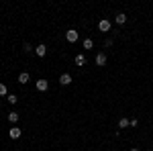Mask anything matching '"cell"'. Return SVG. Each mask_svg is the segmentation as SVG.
Wrapping results in <instances>:
<instances>
[{
	"mask_svg": "<svg viewBox=\"0 0 153 151\" xmlns=\"http://www.w3.org/2000/svg\"><path fill=\"white\" fill-rule=\"evenodd\" d=\"M131 151H141V149H139V147H133V149H131Z\"/></svg>",
	"mask_w": 153,
	"mask_h": 151,
	"instance_id": "ac0fdd59",
	"label": "cell"
},
{
	"mask_svg": "<svg viewBox=\"0 0 153 151\" xmlns=\"http://www.w3.org/2000/svg\"><path fill=\"white\" fill-rule=\"evenodd\" d=\"M29 80H31V76H29V71H21L19 74V84H29Z\"/></svg>",
	"mask_w": 153,
	"mask_h": 151,
	"instance_id": "52a82bcc",
	"label": "cell"
},
{
	"mask_svg": "<svg viewBox=\"0 0 153 151\" xmlns=\"http://www.w3.org/2000/svg\"><path fill=\"white\" fill-rule=\"evenodd\" d=\"M94 61H96V65H100V68H104V65H106V55H104V53H98Z\"/></svg>",
	"mask_w": 153,
	"mask_h": 151,
	"instance_id": "ba28073f",
	"label": "cell"
},
{
	"mask_svg": "<svg viewBox=\"0 0 153 151\" xmlns=\"http://www.w3.org/2000/svg\"><path fill=\"white\" fill-rule=\"evenodd\" d=\"M82 47L84 49H92V47H94V41H92L90 37H86V39L82 41Z\"/></svg>",
	"mask_w": 153,
	"mask_h": 151,
	"instance_id": "30bf717a",
	"label": "cell"
},
{
	"mask_svg": "<svg viewBox=\"0 0 153 151\" xmlns=\"http://www.w3.org/2000/svg\"><path fill=\"white\" fill-rule=\"evenodd\" d=\"M104 47H112V39H106V41H104Z\"/></svg>",
	"mask_w": 153,
	"mask_h": 151,
	"instance_id": "e0dca14e",
	"label": "cell"
},
{
	"mask_svg": "<svg viewBox=\"0 0 153 151\" xmlns=\"http://www.w3.org/2000/svg\"><path fill=\"white\" fill-rule=\"evenodd\" d=\"M6 100H8L10 104H16V102H19V96H16V94H8V96H6Z\"/></svg>",
	"mask_w": 153,
	"mask_h": 151,
	"instance_id": "5bb4252c",
	"label": "cell"
},
{
	"mask_svg": "<svg viewBox=\"0 0 153 151\" xmlns=\"http://www.w3.org/2000/svg\"><path fill=\"white\" fill-rule=\"evenodd\" d=\"M114 23L117 25H125L127 23V14H125V12H118L117 16H114Z\"/></svg>",
	"mask_w": 153,
	"mask_h": 151,
	"instance_id": "9c48e42d",
	"label": "cell"
},
{
	"mask_svg": "<svg viewBox=\"0 0 153 151\" xmlns=\"http://www.w3.org/2000/svg\"><path fill=\"white\" fill-rule=\"evenodd\" d=\"M129 125H131V121H129V118H125V116L118 121V129H127Z\"/></svg>",
	"mask_w": 153,
	"mask_h": 151,
	"instance_id": "7c38bea8",
	"label": "cell"
},
{
	"mask_svg": "<svg viewBox=\"0 0 153 151\" xmlns=\"http://www.w3.org/2000/svg\"><path fill=\"white\" fill-rule=\"evenodd\" d=\"M0 96H8V88H6V84H2V82H0Z\"/></svg>",
	"mask_w": 153,
	"mask_h": 151,
	"instance_id": "9a60e30c",
	"label": "cell"
},
{
	"mask_svg": "<svg viewBox=\"0 0 153 151\" xmlns=\"http://www.w3.org/2000/svg\"><path fill=\"white\" fill-rule=\"evenodd\" d=\"M74 61H76V65H86V57H84L82 53H80V55H76Z\"/></svg>",
	"mask_w": 153,
	"mask_h": 151,
	"instance_id": "4fadbf2b",
	"label": "cell"
},
{
	"mask_svg": "<svg viewBox=\"0 0 153 151\" xmlns=\"http://www.w3.org/2000/svg\"><path fill=\"white\" fill-rule=\"evenodd\" d=\"M23 135V129H19V127H10V131H8V137L10 139H19Z\"/></svg>",
	"mask_w": 153,
	"mask_h": 151,
	"instance_id": "277c9868",
	"label": "cell"
},
{
	"mask_svg": "<svg viewBox=\"0 0 153 151\" xmlns=\"http://www.w3.org/2000/svg\"><path fill=\"white\" fill-rule=\"evenodd\" d=\"M59 84H61V86H70L71 84V74H68V71L61 74V76H59Z\"/></svg>",
	"mask_w": 153,
	"mask_h": 151,
	"instance_id": "5b68a950",
	"label": "cell"
},
{
	"mask_svg": "<svg viewBox=\"0 0 153 151\" xmlns=\"http://www.w3.org/2000/svg\"><path fill=\"white\" fill-rule=\"evenodd\" d=\"M110 27H112V23H110V21H106V19H102V21L98 23V29H100L102 33H108V31H110Z\"/></svg>",
	"mask_w": 153,
	"mask_h": 151,
	"instance_id": "3957f363",
	"label": "cell"
},
{
	"mask_svg": "<svg viewBox=\"0 0 153 151\" xmlns=\"http://www.w3.org/2000/svg\"><path fill=\"white\" fill-rule=\"evenodd\" d=\"M35 88H37V92H47V90H49V82L47 80H37L35 82Z\"/></svg>",
	"mask_w": 153,
	"mask_h": 151,
	"instance_id": "6da1fadb",
	"label": "cell"
},
{
	"mask_svg": "<svg viewBox=\"0 0 153 151\" xmlns=\"http://www.w3.org/2000/svg\"><path fill=\"white\" fill-rule=\"evenodd\" d=\"M65 39H68V41H70V43H76V41H78V39H80V33H78V31H76V29H70V31H68V33H65Z\"/></svg>",
	"mask_w": 153,
	"mask_h": 151,
	"instance_id": "7a4b0ae2",
	"label": "cell"
},
{
	"mask_svg": "<svg viewBox=\"0 0 153 151\" xmlns=\"http://www.w3.org/2000/svg\"><path fill=\"white\" fill-rule=\"evenodd\" d=\"M19 118H21V116H19V112H14V110H12V112H8V121H10L12 125H14V123H19Z\"/></svg>",
	"mask_w": 153,
	"mask_h": 151,
	"instance_id": "8fae6325",
	"label": "cell"
},
{
	"mask_svg": "<svg viewBox=\"0 0 153 151\" xmlns=\"http://www.w3.org/2000/svg\"><path fill=\"white\" fill-rule=\"evenodd\" d=\"M23 51H25V53H29V51H35V49L29 45V43H23Z\"/></svg>",
	"mask_w": 153,
	"mask_h": 151,
	"instance_id": "2e32d148",
	"label": "cell"
},
{
	"mask_svg": "<svg viewBox=\"0 0 153 151\" xmlns=\"http://www.w3.org/2000/svg\"><path fill=\"white\" fill-rule=\"evenodd\" d=\"M35 53H37V57H45V55H47V45H43V43L37 45L35 47Z\"/></svg>",
	"mask_w": 153,
	"mask_h": 151,
	"instance_id": "8992f818",
	"label": "cell"
}]
</instances>
